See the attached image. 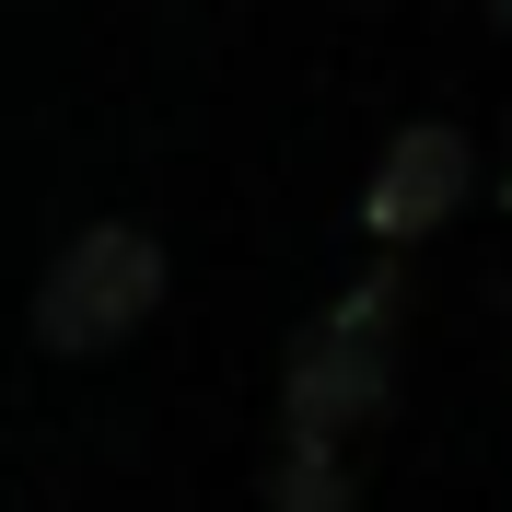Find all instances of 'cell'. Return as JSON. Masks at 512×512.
Here are the masks:
<instances>
[{"label":"cell","instance_id":"obj_4","mask_svg":"<svg viewBox=\"0 0 512 512\" xmlns=\"http://www.w3.org/2000/svg\"><path fill=\"white\" fill-rule=\"evenodd\" d=\"M280 512H338V443H303V431H291V454H280Z\"/></svg>","mask_w":512,"mask_h":512},{"label":"cell","instance_id":"obj_5","mask_svg":"<svg viewBox=\"0 0 512 512\" xmlns=\"http://www.w3.org/2000/svg\"><path fill=\"white\" fill-rule=\"evenodd\" d=\"M489 12H501V24H512V0H489Z\"/></svg>","mask_w":512,"mask_h":512},{"label":"cell","instance_id":"obj_3","mask_svg":"<svg viewBox=\"0 0 512 512\" xmlns=\"http://www.w3.org/2000/svg\"><path fill=\"white\" fill-rule=\"evenodd\" d=\"M454 210H466V140H454V128H408V140L373 163V187H361V222H373L384 245H408V233L454 222Z\"/></svg>","mask_w":512,"mask_h":512},{"label":"cell","instance_id":"obj_2","mask_svg":"<svg viewBox=\"0 0 512 512\" xmlns=\"http://www.w3.org/2000/svg\"><path fill=\"white\" fill-rule=\"evenodd\" d=\"M384 361H396V291L373 280V291H350V303L303 338V361H291V431H303V443H338L350 419H373Z\"/></svg>","mask_w":512,"mask_h":512},{"label":"cell","instance_id":"obj_1","mask_svg":"<svg viewBox=\"0 0 512 512\" xmlns=\"http://www.w3.org/2000/svg\"><path fill=\"white\" fill-rule=\"evenodd\" d=\"M152 303H163V245L128 233V222H94V233H70L59 268L35 280V338L47 350H117Z\"/></svg>","mask_w":512,"mask_h":512}]
</instances>
